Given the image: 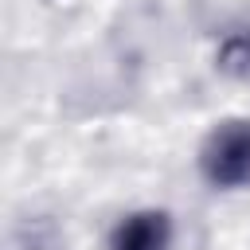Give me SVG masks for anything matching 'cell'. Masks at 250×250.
Wrapping results in <instances>:
<instances>
[{
	"instance_id": "7a4b0ae2",
	"label": "cell",
	"mask_w": 250,
	"mask_h": 250,
	"mask_svg": "<svg viewBox=\"0 0 250 250\" xmlns=\"http://www.w3.org/2000/svg\"><path fill=\"white\" fill-rule=\"evenodd\" d=\"M113 250H168V219L160 211L129 215L113 234Z\"/></svg>"
},
{
	"instance_id": "3957f363",
	"label": "cell",
	"mask_w": 250,
	"mask_h": 250,
	"mask_svg": "<svg viewBox=\"0 0 250 250\" xmlns=\"http://www.w3.org/2000/svg\"><path fill=\"white\" fill-rule=\"evenodd\" d=\"M223 66L227 70H234V74H246L250 70V35H230L227 43H223Z\"/></svg>"
},
{
	"instance_id": "6da1fadb",
	"label": "cell",
	"mask_w": 250,
	"mask_h": 250,
	"mask_svg": "<svg viewBox=\"0 0 250 250\" xmlns=\"http://www.w3.org/2000/svg\"><path fill=\"white\" fill-rule=\"evenodd\" d=\"M203 172L211 184L238 188L250 184V125H230L203 148Z\"/></svg>"
}]
</instances>
